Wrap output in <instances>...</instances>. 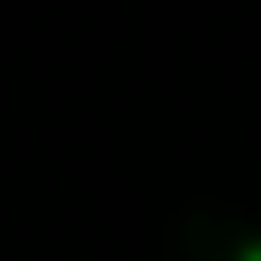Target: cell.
Listing matches in <instances>:
<instances>
[{"label":"cell","mask_w":261,"mask_h":261,"mask_svg":"<svg viewBox=\"0 0 261 261\" xmlns=\"http://www.w3.org/2000/svg\"><path fill=\"white\" fill-rule=\"evenodd\" d=\"M253 261H261V253H253Z\"/></svg>","instance_id":"6da1fadb"}]
</instances>
